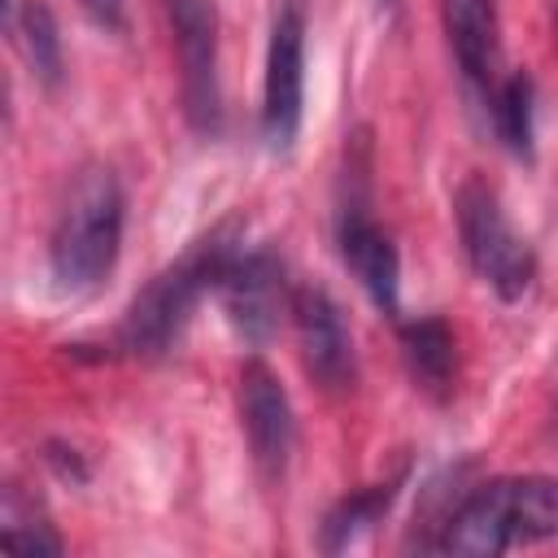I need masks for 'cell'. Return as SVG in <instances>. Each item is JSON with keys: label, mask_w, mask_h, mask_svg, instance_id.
I'll return each instance as SVG.
<instances>
[{"label": "cell", "mask_w": 558, "mask_h": 558, "mask_svg": "<svg viewBox=\"0 0 558 558\" xmlns=\"http://www.w3.org/2000/svg\"><path fill=\"white\" fill-rule=\"evenodd\" d=\"M558 536V480L549 475H514L480 484L445 523L440 549L488 558L510 545Z\"/></svg>", "instance_id": "6da1fadb"}, {"label": "cell", "mask_w": 558, "mask_h": 558, "mask_svg": "<svg viewBox=\"0 0 558 558\" xmlns=\"http://www.w3.org/2000/svg\"><path fill=\"white\" fill-rule=\"evenodd\" d=\"M122 248V187L109 166H87L65 192L52 227V279L65 292H92L109 279Z\"/></svg>", "instance_id": "7a4b0ae2"}, {"label": "cell", "mask_w": 558, "mask_h": 558, "mask_svg": "<svg viewBox=\"0 0 558 558\" xmlns=\"http://www.w3.org/2000/svg\"><path fill=\"white\" fill-rule=\"evenodd\" d=\"M231 240L227 231H214L209 240H196L174 266H166L126 310L122 327H118V344L131 357H161L174 349V340L183 336L192 305L201 301L205 288H214L222 262L231 257Z\"/></svg>", "instance_id": "3957f363"}, {"label": "cell", "mask_w": 558, "mask_h": 558, "mask_svg": "<svg viewBox=\"0 0 558 558\" xmlns=\"http://www.w3.org/2000/svg\"><path fill=\"white\" fill-rule=\"evenodd\" d=\"M458 235H462V248H466L475 275L501 301H519L532 288L536 257L514 235V227L506 222V214L497 205V192L484 179H466L458 187Z\"/></svg>", "instance_id": "277c9868"}, {"label": "cell", "mask_w": 558, "mask_h": 558, "mask_svg": "<svg viewBox=\"0 0 558 558\" xmlns=\"http://www.w3.org/2000/svg\"><path fill=\"white\" fill-rule=\"evenodd\" d=\"M305 100V13L288 0L270 22L266 44V78H262V140L270 153H288L301 131Z\"/></svg>", "instance_id": "5b68a950"}, {"label": "cell", "mask_w": 558, "mask_h": 558, "mask_svg": "<svg viewBox=\"0 0 558 558\" xmlns=\"http://www.w3.org/2000/svg\"><path fill=\"white\" fill-rule=\"evenodd\" d=\"M183 74V105L196 131H218V13L209 0H166Z\"/></svg>", "instance_id": "8992f818"}, {"label": "cell", "mask_w": 558, "mask_h": 558, "mask_svg": "<svg viewBox=\"0 0 558 558\" xmlns=\"http://www.w3.org/2000/svg\"><path fill=\"white\" fill-rule=\"evenodd\" d=\"M214 292L222 296L231 327L253 344H262L279 327V310L292 305L288 283H283V266L266 248H257V253L231 248V257L222 262V270L214 279Z\"/></svg>", "instance_id": "52a82bcc"}, {"label": "cell", "mask_w": 558, "mask_h": 558, "mask_svg": "<svg viewBox=\"0 0 558 558\" xmlns=\"http://www.w3.org/2000/svg\"><path fill=\"white\" fill-rule=\"evenodd\" d=\"M240 414H244V436L253 449V462L266 480H283L288 453H292V405L279 384V375L266 362H248L240 371Z\"/></svg>", "instance_id": "ba28073f"}, {"label": "cell", "mask_w": 558, "mask_h": 558, "mask_svg": "<svg viewBox=\"0 0 558 558\" xmlns=\"http://www.w3.org/2000/svg\"><path fill=\"white\" fill-rule=\"evenodd\" d=\"M288 310L296 323V344H301L305 371L331 392L349 388L357 366H353V340H349V327H344L336 301L323 288H296Z\"/></svg>", "instance_id": "9c48e42d"}, {"label": "cell", "mask_w": 558, "mask_h": 558, "mask_svg": "<svg viewBox=\"0 0 558 558\" xmlns=\"http://www.w3.org/2000/svg\"><path fill=\"white\" fill-rule=\"evenodd\" d=\"M340 257L353 270V279L366 288V296L384 314H397V292H401L397 248H392V240L375 227V218L357 201H349L340 209Z\"/></svg>", "instance_id": "30bf717a"}, {"label": "cell", "mask_w": 558, "mask_h": 558, "mask_svg": "<svg viewBox=\"0 0 558 558\" xmlns=\"http://www.w3.org/2000/svg\"><path fill=\"white\" fill-rule=\"evenodd\" d=\"M445 31L462 74L475 87L493 83L497 70V13L493 0H445Z\"/></svg>", "instance_id": "8fae6325"}, {"label": "cell", "mask_w": 558, "mask_h": 558, "mask_svg": "<svg viewBox=\"0 0 558 558\" xmlns=\"http://www.w3.org/2000/svg\"><path fill=\"white\" fill-rule=\"evenodd\" d=\"M401 349H405V366L410 375L427 388V392H445L453 384V336L440 318H418L401 327Z\"/></svg>", "instance_id": "7c38bea8"}, {"label": "cell", "mask_w": 558, "mask_h": 558, "mask_svg": "<svg viewBox=\"0 0 558 558\" xmlns=\"http://www.w3.org/2000/svg\"><path fill=\"white\" fill-rule=\"evenodd\" d=\"M13 31H17V44H22L31 70L52 87L61 78V35H57V22H52L48 4L22 0L17 13H13Z\"/></svg>", "instance_id": "4fadbf2b"}, {"label": "cell", "mask_w": 558, "mask_h": 558, "mask_svg": "<svg viewBox=\"0 0 558 558\" xmlns=\"http://www.w3.org/2000/svg\"><path fill=\"white\" fill-rule=\"evenodd\" d=\"M388 506H392V484L344 497V501L327 514V523H323V549H327V554L349 549L366 527H375V523L388 514Z\"/></svg>", "instance_id": "5bb4252c"}, {"label": "cell", "mask_w": 558, "mask_h": 558, "mask_svg": "<svg viewBox=\"0 0 558 558\" xmlns=\"http://www.w3.org/2000/svg\"><path fill=\"white\" fill-rule=\"evenodd\" d=\"M493 122L510 153L519 157L532 153V78L527 74H510L493 92Z\"/></svg>", "instance_id": "9a60e30c"}, {"label": "cell", "mask_w": 558, "mask_h": 558, "mask_svg": "<svg viewBox=\"0 0 558 558\" xmlns=\"http://www.w3.org/2000/svg\"><path fill=\"white\" fill-rule=\"evenodd\" d=\"M0 545H4L9 554H61V536H57L44 519H35V510H31V514H22L17 493H9V497H4V527H0Z\"/></svg>", "instance_id": "2e32d148"}, {"label": "cell", "mask_w": 558, "mask_h": 558, "mask_svg": "<svg viewBox=\"0 0 558 558\" xmlns=\"http://www.w3.org/2000/svg\"><path fill=\"white\" fill-rule=\"evenodd\" d=\"M87 17L105 31H126V0H78Z\"/></svg>", "instance_id": "e0dca14e"}]
</instances>
